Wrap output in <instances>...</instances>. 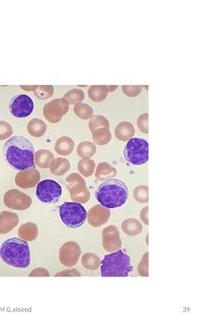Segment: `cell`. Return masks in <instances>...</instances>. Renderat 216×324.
<instances>
[{"instance_id":"8","label":"cell","mask_w":216,"mask_h":324,"mask_svg":"<svg viewBox=\"0 0 216 324\" xmlns=\"http://www.w3.org/2000/svg\"><path fill=\"white\" fill-rule=\"evenodd\" d=\"M62 187L58 182L51 179L41 181L37 185L36 197L42 203L53 204L61 198Z\"/></svg>"},{"instance_id":"28","label":"cell","mask_w":216,"mask_h":324,"mask_svg":"<svg viewBox=\"0 0 216 324\" xmlns=\"http://www.w3.org/2000/svg\"><path fill=\"white\" fill-rule=\"evenodd\" d=\"M92 138L96 144L98 145H106L112 140V134L110 128H100L92 133Z\"/></svg>"},{"instance_id":"31","label":"cell","mask_w":216,"mask_h":324,"mask_svg":"<svg viewBox=\"0 0 216 324\" xmlns=\"http://www.w3.org/2000/svg\"><path fill=\"white\" fill-rule=\"evenodd\" d=\"M89 127L90 132L94 133L95 131L100 128H110V122L103 115H95L90 118Z\"/></svg>"},{"instance_id":"4","label":"cell","mask_w":216,"mask_h":324,"mask_svg":"<svg viewBox=\"0 0 216 324\" xmlns=\"http://www.w3.org/2000/svg\"><path fill=\"white\" fill-rule=\"evenodd\" d=\"M132 271L131 257L121 248L106 255L100 261V275L102 277H127Z\"/></svg>"},{"instance_id":"7","label":"cell","mask_w":216,"mask_h":324,"mask_svg":"<svg viewBox=\"0 0 216 324\" xmlns=\"http://www.w3.org/2000/svg\"><path fill=\"white\" fill-rule=\"evenodd\" d=\"M66 186L73 201L86 204L90 200V192L87 188L85 180L81 175L76 173L69 175L66 179Z\"/></svg>"},{"instance_id":"30","label":"cell","mask_w":216,"mask_h":324,"mask_svg":"<svg viewBox=\"0 0 216 324\" xmlns=\"http://www.w3.org/2000/svg\"><path fill=\"white\" fill-rule=\"evenodd\" d=\"M95 162L91 159H82L78 163V170L84 177H90L95 171Z\"/></svg>"},{"instance_id":"33","label":"cell","mask_w":216,"mask_h":324,"mask_svg":"<svg viewBox=\"0 0 216 324\" xmlns=\"http://www.w3.org/2000/svg\"><path fill=\"white\" fill-rule=\"evenodd\" d=\"M33 91L39 99H49L54 93V87L51 85L35 86Z\"/></svg>"},{"instance_id":"24","label":"cell","mask_w":216,"mask_h":324,"mask_svg":"<svg viewBox=\"0 0 216 324\" xmlns=\"http://www.w3.org/2000/svg\"><path fill=\"white\" fill-rule=\"evenodd\" d=\"M108 89L105 85H92L89 89V97L96 103L103 102L108 96Z\"/></svg>"},{"instance_id":"38","label":"cell","mask_w":216,"mask_h":324,"mask_svg":"<svg viewBox=\"0 0 216 324\" xmlns=\"http://www.w3.org/2000/svg\"><path fill=\"white\" fill-rule=\"evenodd\" d=\"M138 127L143 134H149V114L148 113H142L138 118Z\"/></svg>"},{"instance_id":"5","label":"cell","mask_w":216,"mask_h":324,"mask_svg":"<svg viewBox=\"0 0 216 324\" xmlns=\"http://www.w3.org/2000/svg\"><path fill=\"white\" fill-rule=\"evenodd\" d=\"M59 216L64 225L70 229H79L87 220L85 207L78 202H66L59 207Z\"/></svg>"},{"instance_id":"6","label":"cell","mask_w":216,"mask_h":324,"mask_svg":"<svg viewBox=\"0 0 216 324\" xmlns=\"http://www.w3.org/2000/svg\"><path fill=\"white\" fill-rule=\"evenodd\" d=\"M123 155L127 162L131 165H145L149 160L148 142L143 138H131L124 147Z\"/></svg>"},{"instance_id":"16","label":"cell","mask_w":216,"mask_h":324,"mask_svg":"<svg viewBox=\"0 0 216 324\" xmlns=\"http://www.w3.org/2000/svg\"><path fill=\"white\" fill-rule=\"evenodd\" d=\"M19 217L13 212L3 211L0 213V234H8L18 225Z\"/></svg>"},{"instance_id":"2","label":"cell","mask_w":216,"mask_h":324,"mask_svg":"<svg viewBox=\"0 0 216 324\" xmlns=\"http://www.w3.org/2000/svg\"><path fill=\"white\" fill-rule=\"evenodd\" d=\"M0 258L10 267L27 269L30 265L29 245L18 238L7 239L0 247Z\"/></svg>"},{"instance_id":"9","label":"cell","mask_w":216,"mask_h":324,"mask_svg":"<svg viewBox=\"0 0 216 324\" xmlns=\"http://www.w3.org/2000/svg\"><path fill=\"white\" fill-rule=\"evenodd\" d=\"M34 110L33 100L26 94H18L14 96L9 104V111L14 117H28Z\"/></svg>"},{"instance_id":"23","label":"cell","mask_w":216,"mask_h":324,"mask_svg":"<svg viewBox=\"0 0 216 324\" xmlns=\"http://www.w3.org/2000/svg\"><path fill=\"white\" fill-rule=\"evenodd\" d=\"M46 131H47V125L41 119L34 118L27 124V132L29 133V135L35 138L42 137L45 135Z\"/></svg>"},{"instance_id":"40","label":"cell","mask_w":216,"mask_h":324,"mask_svg":"<svg viewBox=\"0 0 216 324\" xmlns=\"http://www.w3.org/2000/svg\"><path fill=\"white\" fill-rule=\"evenodd\" d=\"M50 272L44 268H37L30 272L29 277H50Z\"/></svg>"},{"instance_id":"29","label":"cell","mask_w":216,"mask_h":324,"mask_svg":"<svg viewBox=\"0 0 216 324\" xmlns=\"http://www.w3.org/2000/svg\"><path fill=\"white\" fill-rule=\"evenodd\" d=\"M63 99L68 105L70 104H80L85 99L84 91L80 89H73L68 90L66 94L64 95Z\"/></svg>"},{"instance_id":"13","label":"cell","mask_w":216,"mask_h":324,"mask_svg":"<svg viewBox=\"0 0 216 324\" xmlns=\"http://www.w3.org/2000/svg\"><path fill=\"white\" fill-rule=\"evenodd\" d=\"M120 231L115 225H109L102 231V246L108 252H114L122 248Z\"/></svg>"},{"instance_id":"25","label":"cell","mask_w":216,"mask_h":324,"mask_svg":"<svg viewBox=\"0 0 216 324\" xmlns=\"http://www.w3.org/2000/svg\"><path fill=\"white\" fill-rule=\"evenodd\" d=\"M70 169V163L68 159L59 157L55 160L54 164L50 167V172L54 176H64Z\"/></svg>"},{"instance_id":"36","label":"cell","mask_w":216,"mask_h":324,"mask_svg":"<svg viewBox=\"0 0 216 324\" xmlns=\"http://www.w3.org/2000/svg\"><path fill=\"white\" fill-rule=\"evenodd\" d=\"M13 135V128L11 124L5 121H0V141L7 140Z\"/></svg>"},{"instance_id":"18","label":"cell","mask_w":216,"mask_h":324,"mask_svg":"<svg viewBox=\"0 0 216 324\" xmlns=\"http://www.w3.org/2000/svg\"><path fill=\"white\" fill-rule=\"evenodd\" d=\"M18 235L20 239L25 241H34L39 236V228L35 223L27 222L20 225L18 229Z\"/></svg>"},{"instance_id":"1","label":"cell","mask_w":216,"mask_h":324,"mask_svg":"<svg viewBox=\"0 0 216 324\" xmlns=\"http://www.w3.org/2000/svg\"><path fill=\"white\" fill-rule=\"evenodd\" d=\"M5 160L16 170H26L35 167V150L29 140L15 135L8 140L3 147Z\"/></svg>"},{"instance_id":"22","label":"cell","mask_w":216,"mask_h":324,"mask_svg":"<svg viewBox=\"0 0 216 324\" xmlns=\"http://www.w3.org/2000/svg\"><path fill=\"white\" fill-rule=\"evenodd\" d=\"M122 229L125 234L131 236V237L140 234L143 230L141 223L135 218L125 219L122 222Z\"/></svg>"},{"instance_id":"21","label":"cell","mask_w":216,"mask_h":324,"mask_svg":"<svg viewBox=\"0 0 216 324\" xmlns=\"http://www.w3.org/2000/svg\"><path fill=\"white\" fill-rule=\"evenodd\" d=\"M75 148V144L73 140L68 136H63L58 139L55 144V151L59 155L67 156L73 152Z\"/></svg>"},{"instance_id":"11","label":"cell","mask_w":216,"mask_h":324,"mask_svg":"<svg viewBox=\"0 0 216 324\" xmlns=\"http://www.w3.org/2000/svg\"><path fill=\"white\" fill-rule=\"evenodd\" d=\"M68 110L69 105L64 101L63 98L55 99L46 104L43 108V114L49 122L58 123L61 121L64 115L67 114Z\"/></svg>"},{"instance_id":"34","label":"cell","mask_w":216,"mask_h":324,"mask_svg":"<svg viewBox=\"0 0 216 324\" xmlns=\"http://www.w3.org/2000/svg\"><path fill=\"white\" fill-rule=\"evenodd\" d=\"M133 196L136 201L139 203H148L149 188L147 185H139L133 191Z\"/></svg>"},{"instance_id":"3","label":"cell","mask_w":216,"mask_h":324,"mask_svg":"<svg viewBox=\"0 0 216 324\" xmlns=\"http://www.w3.org/2000/svg\"><path fill=\"white\" fill-rule=\"evenodd\" d=\"M129 189L123 181L111 178L104 181L96 191V198L102 207L113 209L121 207L127 202Z\"/></svg>"},{"instance_id":"14","label":"cell","mask_w":216,"mask_h":324,"mask_svg":"<svg viewBox=\"0 0 216 324\" xmlns=\"http://www.w3.org/2000/svg\"><path fill=\"white\" fill-rule=\"evenodd\" d=\"M41 180V174L35 167L18 172L15 177L16 185L22 189L35 187Z\"/></svg>"},{"instance_id":"43","label":"cell","mask_w":216,"mask_h":324,"mask_svg":"<svg viewBox=\"0 0 216 324\" xmlns=\"http://www.w3.org/2000/svg\"><path fill=\"white\" fill-rule=\"evenodd\" d=\"M118 86H107V89H108L109 92H112V91H114V90L117 89Z\"/></svg>"},{"instance_id":"32","label":"cell","mask_w":216,"mask_h":324,"mask_svg":"<svg viewBox=\"0 0 216 324\" xmlns=\"http://www.w3.org/2000/svg\"><path fill=\"white\" fill-rule=\"evenodd\" d=\"M74 113L77 117L82 120H88L93 116V109L87 104H77L74 107Z\"/></svg>"},{"instance_id":"42","label":"cell","mask_w":216,"mask_h":324,"mask_svg":"<svg viewBox=\"0 0 216 324\" xmlns=\"http://www.w3.org/2000/svg\"><path fill=\"white\" fill-rule=\"evenodd\" d=\"M20 88H22L25 90H27V91H30V90H33L35 89V86H20Z\"/></svg>"},{"instance_id":"20","label":"cell","mask_w":216,"mask_h":324,"mask_svg":"<svg viewBox=\"0 0 216 324\" xmlns=\"http://www.w3.org/2000/svg\"><path fill=\"white\" fill-rule=\"evenodd\" d=\"M117 176V170L109 163L102 162L98 165L95 171V176L99 181H106Z\"/></svg>"},{"instance_id":"35","label":"cell","mask_w":216,"mask_h":324,"mask_svg":"<svg viewBox=\"0 0 216 324\" xmlns=\"http://www.w3.org/2000/svg\"><path fill=\"white\" fill-rule=\"evenodd\" d=\"M122 88L123 93L130 98L137 97L142 91V86L140 85H123Z\"/></svg>"},{"instance_id":"10","label":"cell","mask_w":216,"mask_h":324,"mask_svg":"<svg viewBox=\"0 0 216 324\" xmlns=\"http://www.w3.org/2000/svg\"><path fill=\"white\" fill-rule=\"evenodd\" d=\"M4 204L10 209L23 211L31 207L32 198L20 190L10 189L5 194Z\"/></svg>"},{"instance_id":"19","label":"cell","mask_w":216,"mask_h":324,"mask_svg":"<svg viewBox=\"0 0 216 324\" xmlns=\"http://www.w3.org/2000/svg\"><path fill=\"white\" fill-rule=\"evenodd\" d=\"M55 160L54 154L49 150L41 149L35 153V164L43 169H48L52 167Z\"/></svg>"},{"instance_id":"27","label":"cell","mask_w":216,"mask_h":324,"mask_svg":"<svg viewBox=\"0 0 216 324\" xmlns=\"http://www.w3.org/2000/svg\"><path fill=\"white\" fill-rule=\"evenodd\" d=\"M81 263L86 270H96L100 267V258L95 253H85L81 257Z\"/></svg>"},{"instance_id":"15","label":"cell","mask_w":216,"mask_h":324,"mask_svg":"<svg viewBox=\"0 0 216 324\" xmlns=\"http://www.w3.org/2000/svg\"><path fill=\"white\" fill-rule=\"evenodd\" d=\"M111 214L109 208L101 205H95L88 212V222L93 228H99L108 222Z\"/></svg>"},{"instance_id":"37","label":"cell","mask_w":216,"mask_h":324,"mask_svg":"<svg viewBox=\"0 0 216 324\" xmlns=\"http://www.w3.org/2000/svg\"><path fill=\"white\" fill-rule=\"evenodd\" d=\"M138 273L142 277L149 276V252L144 253L142 258L138 266Z\"/></svg>"},{"instance_id":"39","label":"cell","mask_w":216,"mask_h":324,"mask_svg":"<svg viewBox=\"0 0 216 324\" xmlns=\"http://www.w3.org/2000/svg\"><path fill=\"white\" fill-rule=\"evenodd\" d=\"M55 276L56 277H81V272H79V270H76V269H71V270L60 271Z\"/></svg>"},{"instance_id":"26","label":"cell","mask_w":216,"mask_h":324,"mask_svg":"<svg viewBox=\"0 0 216 324\" xmlns=\"http://www.w3.org/2000/svg\"><path fill=\"white\" fill-rule=\"evenodd\" d=\"M96 152H97L96 145L89 141L82 142L79 144L77 148V153L82 159H90L92 156H94Z\"/></svg>"},{"instance_id":"17","label":"cell","mask_w":216,"mask_h":324,"mask_svg":"<svg viewBox=\"0 0 216 324\" xmlns=\"http://www.w3.org/2000/svg\"><path fill=\"white\" fill-rule=\"evenodd\" d=\"M135 135V128L130 122H122L115 128V136L122 142H127L133 138Z\"/></svg>"},{"instance_id":"12","label":"cell","mask_w":216,"mask_h":324,"mask_svg":"<svg viewBox=\"0 0 216 324\" xmlns=\"http://www.w3.org/2000/svg\"><path fill=\"white\" fill-rule=\"evenodd\" d=\"M81 254V246L75 241H68L64 243L59 249V261L64 267L70 268L78 263Z\"/></svg>"},{"instance_id":"41","label":"cell","mask_w":216,"mask_h":324,"mask_svg":"<svg viewBox=\"0 0 216 324\" xmlns=\"http://www.w3.org/2000/svg\"><path fill=\"white\" fill-rule=\"evenodd\" d=\"M149 207H144L143 209L140 211V219L143 222L145 225H149L148 216Z\"/></svg>"}]
</instances>
